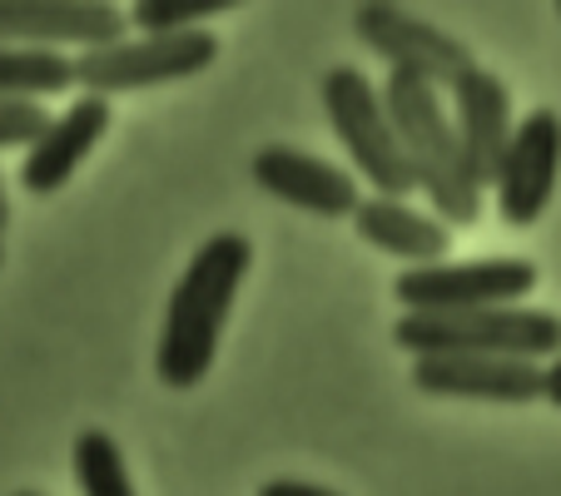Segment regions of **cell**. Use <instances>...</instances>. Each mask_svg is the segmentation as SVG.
<instances>
[{"label": "cell", "mask_w": 561, "mask_h": 496, "mask_svg": "<svg viewBox=\"0 0 561 496\" xmlns=\"http://www.w3.org/2000/svg\"><path fill=\"white\" fill-rule=\"evenodd\" d=\"M249 264H254V243L244 233H214L184 264L154 348V372L164 388L190 392L209 378L214 358H219L224 323L233 313V298H239Z\"/></svg>", "instance_id": "cell-1"}, {"label": "cell", "mask_w": 561, "mask_h": 496, "mask_svg": "<svg viewBox=\"0 0 561 496\" xmlns=\"http://www.w3.org/2000/svg\"><path fill=\"white\" fill-rule=\"evenodd\" d=\"M382 115H388L392 135L403 145V159L413 170L417 189L433 199V219L447 223V229H472L477 214H482V189L467 180L462 154H457V135L453 119L443 109V95H437L427 80L417 74L392 70L382 80Z\"/></svg>", "instance_id": "cell-2"}, {"label": "cell", "mask_w": 561, "mask_h": 496, "mask_svg": "<svg viewBox=\"0 0 561 496\" xmlns=\"http://www.w3.org/2000/svg\"><path fill=\"white\" fill-rule=\"evenodd\" d=\"M392 343L413 358H551L561 343L557 313L541 308H472V313H403Z\"/></svg>", "instance_id": "cell-3"}, {"label": "cell", "mask_w": 561, "mask_h": 496, "mask_svg": "<svg viewBox=\"0 0 561 496\" xmlns=\"http://www.w3.org/2000/svg\"><path fill=\"white\" fill-rule=\"evenodd\" d=\"M323 109L333 119L339 145L348 149V159L358 164L363 180L378 189V199H408V194H417L403 145H398L388 115H382L378 85H373L358 65H333L323 74Z\"/></svg>", "instance_id": "cell-4"}, {"label": "cell", "mask_w": 561, "mask_h": 496, "mask_svg": "<svg viewBox=\"0 0 561 496\" xmlns=\"http://www.w3.org/2000/svg\"><path fill=\"white\" fill-rule=\"evenodd\" d=\"M219 60V35L214 31H180V35H135V41H115L85 50L70 60L75 85L95 100L125 95V90H154L170 80H190V74L209 70Z\"/></svg>", "instance_id": "cell-5"}, {"label": "cell", "mask_w": 561, "mask_h": 496, "mask_svg": "<svg viewBox=\"0 0 561 496\" xmlns=\"http://www.w3.org/2000/svg\"><path fill=\"white\" fill-rule=\"evenodd\" d=\"M537 288L531 258H477V264H423L392 278L403 313H472V308H517Z\"/></svg>", "instance_id": "cell-6"}, {"label": "cell", "mask_w": 561, "mask_h": 496, "mask_svg": "<svg viewBox=\"0 0 561 496\" xmlns=\"http://www.w3.org/2000/svg\"><path fill=\"white\" fill-rule=\"evenodd\" d=\"M353 31H358V41L368 45L373 55H382L392 70L417 74V80H427L433 90L457 85V80H462V74L477 65L472 50H467L462 41H453L447 31L427 25L423 15L403 11V5L368 0V5H358V11H353Z\"/></svg>", "instance_id": "cell-7"}, {"label": "cell", "mask_w": 561, "mask_h": 496, "mask_svg": "<svg viewBox=\"0 0 561 496\" xmlns=\"http://www.w3.org/2000/svg\"><path fill=\"white\" fill-rule=\"evenodd\" d=\"M561 164V119L557 109H531L522 125H512V139L497 164V214L512 229H531L547 214L551 189H557Z\"/></svg>", "instance_id": "cell-8"}, {"label": "cell", "mask_w": 561, "mask_h": 496, "mask_svg": "<svg viewBox=\"0 0 561 496\" xmlns=\"http://www.w3.org/2000/svg\"><path fill=\"white\" fill-rule=\"evenodd\" d=\"M125 11L100 0H0V45L55 50V45H100L125 41Z\"/></svg>", "instance_id": "cell-9"}, {"label": "cell", "mask_w": 561, "mask_h": 496, "mask_svg": "<svg viewBox=\"0 0 561 496\" xmlns=\"http://www.w3.org/2000/svg\"><path fill=\"white\" fill-rule=\"evenodd\" d=\"M254 184L274 199L294 204L304 214H318V219H343V214L358 209V180L339 164L318 154H304L294 145H264L254 154Z\"/></svg>", "instance_id": "cell-10"}, {"label": "cell", "mask_w": 561, "mask_h": 496, "mask_svg": "<svg viewBox=\"0 0 561 496\" xmlns=\"http://www.w3.org/2000/svg\"><path fill=\"white\" fill-rule=\"evenodd\" d=\"M453 95H457L453 135H457L462 170L477 189H492L502 149H507V139H512V95L497 74L482 70V65H472V70L457 80Z\"/></svg>", "instance_id": "cell-11"}, {"label": "cell", "mask_w": 561, "mask_h": 496, "mask_svg": "<svg viewBox=\"0 0 561 496\" xmlns=\"http://www.w3.org/2000/svg\"><path fill=\"white\" fill-rule=\"evenodd\" d=\"M110 125H115V109H110V100H95V95H80L65 105V115H50V125L25 149V164H21L25 194L65 189V180L85 164L90 149L105 139Z\"/></svg>", "instance_id": "cell-12"}, {"label": "cell", "mask_w": 561, "mask_h": 496, "mask_svg": "<svg viewBox=\"0 0 561 496\" xmlns=\"http://www.w3.org/2000/svg\"><path fill=\"white\" fill-rule=\"evenodd\" d=\"M541 362L522 358H417L413 388L433 397H462V402H537Z\"/></svg>", "instance_id": "cell-13"}, {"label": "cell", "mask_w": 561, "mask_h": 496, "mask_svg": "<svg viewBox=\"0 0 561 496\" xmlns=\"http://www.w3.org/2000/svg\"><path fill=\"white\" fill-rule=\"evenodd\" d=\"M353 229H358L363 243H373L378 254L408 258L413 268L423 264H443V254L453 249V229L437 223L433 214L413 209L408 199H358L353 209Z\"/></svg>", "instance_id": "cell-14"}, {"label": "cell", "mask_w": 561, "mask_h": 496, "mask_svg": "<svg viewBox=\"0 0 561 496\" xmlns=\"http://www.w3.org/2000/svg\"><path fill=\"white\" fill-rule=\"evenodd\" d=\"M75 85L70 55L0 45V100H45Z\"/></svg>", "instance_id": "cell-15"}, {"label": "cell", "mask_w": 561, "mask_h": 496, "mask_svg": "<svg viewBox=\"0 0 561 496\" xmlns=\"http://www.w3.org/2000/svg\"><path fill=\"white\" fill-rule=\"evenodd\" d=\"M75 482L85 496H139L135 482H129V466H125V452L110 432L100 427H85V432L75 437Z\"/></svg>", "instance_id": "cell-16"}, {"label": "cell", "mask_w": 561, "mask_h": 496, "mask_svg": "<svg viewBox=\"0 0 561 496\" xmlns=\"http://www.w3.org/2000/svg\"><path fill=\"white\" fill-rule=\"evenodd\" d=\"M233 11V0H135V11H125V25L139 35H180L199 31L209 15Z\"/></svg>", "instance_id": "cell-17"}, {"label": "cell", "mask_w": 561, "mask_h": 496, "mask_svg": "<svg viewBox=\"0 0 561 496\" xmlns=\"http://www.w3.org/2000/svg\"><path fill=\"white\" fill-rule=\"evenodd\" d=\"M45 125L50 109L41 100H0V149H31Z\"/></svg>", "instance_id": "cell-18"}, {"label": "cell", "mask_w": 561, "mask_h": 496, "mask_svg": "<svg viewBox=\"0 0 561 496\" xmlns=\"http://www.w3.org/2000/svg\"><path fill=\"white\" fill-rule=\"evenodd\" d=\"M259 496H339V492H329V486H318V482H298V476H278V482L259 486Z\"/></svg>", "instance_id": "cell-19"}, {"label": "cell", "mask_w": 561, "mask_h": 496, "mask_svg": "<svg viewBox=\"0 0 561 496\" xmlns=\"http://www.w3.org/2000/svg\"><path fill=\"white\" fill-rule=\"evenodd\" d=\"M537 397H547L551 407H561V368H557V362H547V368H541V378H537Z\"/></svg>", "instance_id": "cell-20"}, {"label": "cell", "mask_w": 561, "mask_h": 496, "mask_svg": "<svg viewBox=\"0 0 561 496\" xmlns=\"http://www.w3.org/2000/svg\"><path fill=\"white\" fill-rule=\"evenodd\" d=\"M11 229V194H5V180H0V233Z\"/></svg>", "instance_id": "cell-21"}, {"label": "cell", "mask_w": 561, "mask_h": 496, "mask_svg": "<svg viewBox=\"0 0 561 496\" xmlns=\"http://www.w3.org/2000/svg\"><path fill=\"white\" fill-rule=\"evenodd\" d=\"M15 496H45V492H15Z\"/></svg>", "instance_id": "cell-22"}]
</instances>
